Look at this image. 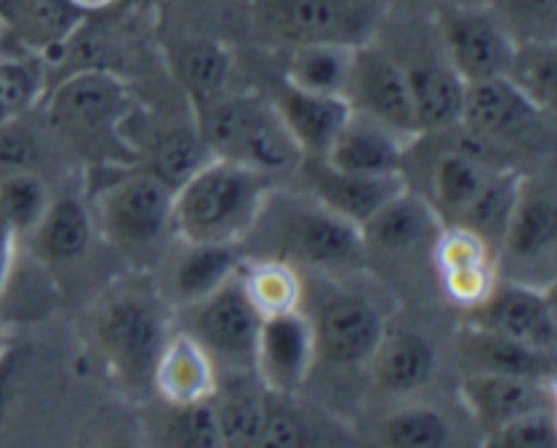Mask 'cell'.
I'll return each mask as SVG.
<instances>
[{
  "label": "cell",
  "mask_w": 557,
  "mask_h": 448,
  "mask_svg": "<svg viewBox=\"0 0 557 448\" xmlns=\"http://www.w3.org/2000/svg\"><path fill=\"white\" fill-rule=\"evenodd\" d=\"M346 101L351 103L354 112L395 130L406 141L419 136L406 69L384 49L357 43L351 76L346 85Z\"/></svg>",
  "instance_id": "obj_5"
},
{
  "label": "cell",
  "mask_w": 557,
  "mask_h": 448,
  "mask_svg": "<svg viewBox=\"0 0 557 448\" xmlns=\"http://www.w3.org/2000/svg\"><path fill=\"white\" fill-rule=\"evenodd\" d=\"M174 190L152 172L125 174L98 196L103 232L125 245H145L172 226Z\"/></svg>",
  "instance_id": "obj_7"
},
{
  "label": "cell",
  "mask_w": 557,
  "mask_h": 448,
  "mask_svg": "<svg viewBox=\"0 0 557 448\" xmlns=\"http://www.w3.org/2000/svg\"><path fill=\"white\" fill-rule=\"evenodd\" d=\"M11 400V364L9 359H0V424H3L5 411H9Z\"/></svg>",
  "instance_id": "obj_45"
},
{
  "label": "cell",
  "mask_w": 557,
  "mask_h": 448,
  "mask_svg": "<svg viewBox=\"0 0 557 448\" xmlns=\"http://www.w3.org/2000/svg\"><path fill=\"white\" fill-rule=\"evenodd\" d=\"M473 324L511 337L536 351L555 353L557 321L555 304L547 291L531 286H493L479 302Z\"/></svg>",
  "instance_id": "obj_12"
},
{
  "label": "cell",
  "mask_w": 557,
  "mask_h": 448,
  "mask_svg": "<svg viewBox=\"0 0 557 448\" xmlns=\"http://www.w3.org/2000/svg\"><path fill=\"white\" fill-rule=\"evenodd\" d=\"M82 16L71 0H0V41L11 38L30 54L49 52L74 36Z\"/></svg>",
  "instance_id": "obj_18"
},
{
  "label": "cell",
  "mask_w": 557,
  "mask_h": 448,
  "mask_svg": "<svg viewBox=\"0 0 557 448\" xmlns=\"http://www.w3.org/2000/svg\"><path fill=\"white\" fill-rule=\"evenodd\" d=\"M408 141L395 130L384 128L375 120L354 112L348 123L337 130L324 158L332 169L357 174H397L403 172Z\"/></svg>",
  "instance_id": "obj_17"
},
{
  "label": "cell",
  "mask_w": 557,
  "mask_h": 448,
  "mask_svg": "<svg viewBox=\"0 0 557 448\" xmlns=\"http://www.w3.org/2000/svg\"><path fill=\"white\" fill-rule=\"evenodd\" d=\"M237 245H188L174 266V291L185 304H194L232 281L239 272Z\"/></svg>",
  "instance_id": "obj_30"
},
{
  "label": "cell",
  "mask_w": 557,
  "mask_h": 448,
  "mask_svg": "<svg viewBox=\"0 0 557 448\" xmlns=\"http://www.w3.org/2000/svg\"><path fill=\"white\" fill-rule=\"evenodd\" d=\"M504 30L522 41H555L557 0H484Z\"/></svg>",
  "instance_id": "obj_37"
},
{
  "label": "cell",
  "mask_w": 557,
  "mask_h": 448,
  "mask_svg": "<svg viewBox=\"0 0 557 448\" xmlns=\"http://www.w3.org/2000/svg\"><path fill=\"white\" fill-rule=\"evenodd\" d=\"M313 324L299 310L267 315L253 348V364L267 389L286 397L308 381L315 362Z\"/></svg>",
  "instance_id": "obj_9"
},
{
  "label": "cell",
  "mask_w": 557,
  "mask_h": 448,
  "mask_svg": "<svg viewBox=\"0 0 557 448\" xmlns=\"http://www.w3.org/2000/svg\"><path fill=\"white\" fill-rule=\"evenodd\" d=\"M207 161H212L210 147L201 139L196 123L185 125V128H172L156 141L150 152V169L147 172L156 174L158 179L169 185L172 190H177L180 185L188 177H194Z\"/></svg>",
  "instance_id": "obj_33"
},
{
  "label": "cell",
  "mask_w": 557,
  "mask_h": 448,
  "mask_svg": "<svg viewBox=\"0 0 557 448\" xmlns=\"http://www.w3.org/2000/svg\"><path fill=\"white\" fill-rule=\"evenodd\" d=\"M435 22L444 58L462 79L479 82L506 74L517 43L487 5L449 3Z\"/></svg>",
  "instance_id": "obj_4"
},
{
  "label": "cell",
  "mask_w": 557,
  "mask_h": 448,
  "mask_svg": "<svg viewBox=\"0 0 557 448\" xmlns=\"http://www.w3.org/2000/svg\"><path fill=\"white\" fill-rule=\"evenodd\" d=\"M359 228H362L364 248L406 253L428 242L435 245V239L444 232V223L435 207L406 188L395 199L386 201L379 212H373Z\"/></svg>",
  "instance_id": "obj_19"
},
{
  "label": "cell",
  "mask_w": 557,
  "mask_h": 448,
  "mask_svg": "<svg viewBox=\"0 0 557 448\" xmlns=\"http://www.w3.org/2000/svg\"><path fill=\"white\" fill-rule=\"evenodd\" d=\"M49 190L36 172L0 177V217L20 234L33 232L49 207Z\"/></svg>",
  "instance_id": "obj_36"
},
{
  "label": "cell",
  "mask_w": 557,
  "mask_h": 448,
  "mask_svg": "<svg viewBox=\"0 0 557 448\" xmlns=\"http://www.w3.org/2000/svg\"><path fill=\"white\" fill-rule=\"evenodd\" d=\"M239 281H243L245 294L256 304L261 319L288 313V310H299V294H302V288H299L297 272L286 261H259V264L248 266V270L239 266Z\"/></svg>",
  "instance_id": "obj_34"
},
{
  "label": "cell",
  "mask_w": 557,
  "mask_h": 448,
  "mask_svg": "<svg viewBox=\"0 0 557 448\" xmlns=\"http://www.w3.org/2000/svg\"><path fill=\"white\" fill-rule=\"evenodd\" d=\"M462 400L484 433H495L522 413L555 408L553 384L500 373H471L460 384Z\"/></svg>",
  "instance_id": "obj_15"
},
{
  "label": "cell",
  "mask_w": 557,
  "mask_h": 448,
  "mask_svg": "<svg viewBox=\"0 0 557 448\" xmlns=\"http://www.w3.org/2000/svg\"><path fill=\"white\" fill-rule=\"evenodd\" d=\"M381 440L392 448H444L451 444V430L433 408H406L386 419Z\"/></svg>",
  "instance_id": "obj_38"
},
{
  "label": "cell",
  "mask_w": 557,
  "mask_h": 448,
  "mask_svg": "<svg viewBox=\"0 0 557 448\" xmlns=\"http://www.w3.org/2000/svg\"><path fill=\"white\" fill-rule=\"evenodd\" d=\"M506 79L528 98L536 109L547 112L555 103L557 82V43L555 41H522L515 47Z\"/></svg>",
  "instance_id": "obj_32"
},
{
  "label": "cell",
  "mask_w": 557,
  "mask_h": 448,
  "mask_svg": "<svg viewBox=\"0 0 557 448\" xmlns=\"http://www.w3.org/2000/svg\"><path fill=\"white\" fill-rule=\"evenodd\" d=\"M33 234H36V248L41 259L52 264H69V261L82 259L90 248L92 217L79 199L60 196V199H49L47 212Z\"/></svg>",
  "instance_id": "obj_27"
},
{
  "label": "cell",
  "mask_w": 557,
  "mask_h": 448,
  "mask_svg": "<svg viewBox=\"0 0 557 448\" xmlns=\"http://www.w3.org/2000/svg\"><path fill=\"white\" fill-rule=\"evenodd\" d=\"M152 378L172 406H188L215 395V368L210 351L185 332L163 340Z\"/></svg>",
  "instance_id": "obj_21"
},
{
  "label": "cell",
  "mask_w": 557,
  "mask_h": 448,
  "mask_svg": "<svg viewBox=\"0 0 557 448\" xmlns=\"http://www.w3.org/2000/svg\"><path fill=\"white\" fill-rule=\"evenodd\" d=\"M71 3H74L76 9H79L82 14H85V11H98V9H107V5L112 3V0H71Z\"/></svg>",
  "instance_id": "obj_46"
},
{
  "label": "cell",
  "mask_w": 557,
  "mask_h": 448,
  "mask_svg": "<svg viewBox=\"0 0 557 448\" xmlns=\"http://www.w3.org/2000/svg\"><path fill=\"white\" fill-rule=\"evenodd\" d=\"M177 413L172 419L169 440L172 446H190V448H218L223 446L221 427H218V413L212 397L188 406H174Z\"/></svg>",
  "instance_id": "obj_40"
},
{
  "label": "cell",
  "mask_w": 557,
  "mask_h": 448,
  "mask_svg": "<svg viewBox=\"0 0 557 448\" xmlns=\"http://www.w3.org/2000/svg\"><path fill=\"white\" fill-rule=\"evenodd\" d=\"M487 440L495 448H555V408H539V411L522 413V416L511 419L509 424L490 433Z\"/></svg>",
  "instance_id": "obj_41"
},
{
  "label": "cell",
  "mask_w": 557,
  "mask_h": 448,
  "mask_svg": "<svg viewBox=\"0 0 557 448\" xmlns=\"http://www.w3.org/2000/svg\"><path fill=\"white\" fill-rule=\"evenodd\" d=\"M305 177H308L310 188H313L315 201L330 207L332 212L343 215L346 221L362 226L373 212L397 194L408 188L403 172L397 174H357V172H341L332 169L324 158L310 155L305 161Z\"/></svg>",
  "instance_id": "obj_13"
},
{
  "label": "cell",
  "mask_w": 557,
  "mask_h": 448,
  "mask_svg": "<svg viewBox=\"0 0 557 448\" xmlns=\"http://www.w3.org/2000/svg\"><path fill=\"white\" fill-rule=\"evenodd\" d=\"M196 128L212 158L243 163L264 174H283L302 166V150L288 134L275 103L253 96H221L194 101Z\"/></svg>",
  "instance_id": "obj_2"
},
{
  "label": "cell",
  "mask_w": 557,
  "mask_h": 448,
  "mask_svg": "<svg viewBox=\"0 0 557 448\" xmlns=\"http://www.w3.org/2000/svg\"><path fill=\"white\" fill-rule=\"evenodd\" d=\"M256 446L270 448H299L308 446V427L302 419L288 408L264 406V419H261L259 440Z\"/></svg>",
  "instance_id": "obj_43"
},
{
  "label": "cell",
  "mask_w": 557,
  "mask_h": 448,
  "mask_svg": "<svg viewBox=\"0 0 557 448\" xmlns=\"http://www.w3.org/2000/svg\"><path fill=\"white\" fill-rule=\"evenodd\" d=\"M557 242V201L553 188L522 179L504 234V248L517 261H542Z\"/></svg>",
  "instance_id": "obj_23"
},
{
  "label": "cell",
  "mask_w": 557,
  "mask_h": 448,
  "mask_svg": "<svg viewBox=\"0 0 557 448\" xmlns=\"http://www.w3.org/2000/svg\"><path fill=\"white\" fill-rule=\"evenodd\" d=\"M539 114L542 109L533 107L506 76L466 82L460 123L476 139H515Z\"/></svg>",
  "instance_id": "obj_16"
},
{
  "label": "cell",
  "mask_w": 557,
  "mask_h": 448,
  "mask_svg": "<svg viewBox=\"0 0 557 448\" xmlns=\"http://www.w3.org/2000/svg\"><path fill=\"white\" fill-rule=\"evenodd\" d=\"M375 384L395 395H408L428 386L435 375V348L413 332L381 337L379 348L370 357Z\"/></svg>",
  "instance_id": "obj_26"
},
{
  "label": "cell",
  "mask_w": 557,
  "mask_h": 448,
  "mask_svg": "<svg viewBox=\"0 0 557 448\" xmlns=\"http://www.w3.org/2000/svg\"><path fill=\"white\" fill-rule=\"evenodd\" d=\"M190 308L194 313V329L196 340L207 348V351L223 353V357L234 359H253L256 337L261 329V313L250 297L245 294L239 272L232 281L223 283L205 299L194 302Z\"/></svg>",
  "instance_id": "obj_11"
},
{
  "label": "cell",
  "mask_w": 557,
  "mask_h": 448,
  "mask_svg": "<svg viewBox=\"0 0 557 448\" xmlns=\"http://www.w3.org/2000/svg\"><path fill=\"white\" fill-rule=\"evenodd\" d=\"M128 109V90L109 71H76L54 87L47 103L52 128L82 147L117 139Z\"/></svg>",
  "instance_id": "obj_3"
},
{
  "label": "cell",
  "mask_w": 557,
  "mask_h": 448,
  "mask_svg": "<svg viewBox=\"0 0 557 448\" xmlns=\"http://www.w3.org/2000/svg\"><path fill=\"white\" fill-rule=\"evenodd\" d=\"M315 332V353L337 368L370 362L386 335V324L373 304L362 299H335L321 310Z\"/></svg>",
  "instance_id": "obj_14"
},
{
  "label": "cell",
  "mask_w": 557,
  "mask_h": 448,
  "mask_svg": "<svg viewBox=\"0 0 557 448\" xmlns=\"http://www.w3.org/2000/svg\"><path fill=\"white\" fill-rule=\"evenodd\" d=\"M38 161H41L38 136L20 117L3 120L0 123V177L36 172Z\"/></svg>",
  "instance_id": "obj_42"
},
{
  "label": "cell",
  "mask_w": 557,
  "mask_h": 448,
  "mask_svg": "<svg viewBox=\"0 0 557 448\" xmlns=\"http://www.w3.org/2000/svg\"><path fill=\"white\" fill-rule=\"evenodd\" d=\"M435 248H438V266L446 291L460 302H482L493 288L487 242H482L468 228L455 226L451 232H441V237L435 239Z\"/></svg>",
  "instance_id": "obj_25"
},
{
  "label": "cell",
  "mask_w": 557,
  "mask_h": 448,
  "mask_svg": "<svg viewBox=\"0 0 557 448\" xmlns=\"http://www.w3.org/2000/svg\"><path fill=\"white\" fill-rule=\"evenodd\" d=\"M98 343L109 362L123 375L152 373L166 340V326L158 304L150 297L125 291L109 299L98 313Z\"/></svg>",
  "instance_id": "obj_6"
},
{
  "label": "cell",
  "mask_w": 557,
  "mask_h": 448,
  "mask_svg": "<svg viewBox=\"0 0 557 448\" xmlns=\"http://www.w3.org/2000/svg\"><path fill=\"white\" fill-rule=\"evenodd\" d=\"M275 109L283 123H286L288 134L297 139L302 155H324L337 130L354 114L346 96L302 90V87H294L288 82L281 96H277Z\"/></svg>",
  "instance_id": "obj_20"
},
{
  "label": "cell",
  "mask_w": 557,
  "mask_h": 448,
  "mask_svg": "<svg viewBox=\"0 0 557 448\" xmlns=\"http://www.w3.org/2000/svg\"><path fill=\"white\" fill-rule=\"evenodd\" d=\"M354 49H357V43L346 41L297 43L292 49V58H288L286 82L294 87H302V90L346 96Z\"/></svg>",
  "instance_id": "obj_28"
},
{
  "label": "cell",
  "mask_w": 557,
  "mask_h": 448,
  "mask_svg": "<svg viewBox=\"0 0 557 448\" xmlns=\"http://www.w3.org/2000/svg\"><path fill=\"white\" fill-rule=\"evenodd\" d=\"M460 353L471 373L520 375V378H536L547 384H553L555 378V353L536 351L476 324L462 332Z\"/></svg>",
  "instance_id": "obj_24"
},
{
  "label": "cell",
  "mask_w": 557,
  "mask_h": 448,
  "mask_svg": "<svg viewBox=\"0 0 557 448\" xmlns=\"http://www.w3.org/2000/svg\"><path fill=\"white\" fill-rule=\"evenodd\" d=\"M14 248H16V232L3 221V217H0V299H3L5 288H9L11 270H14Z\"/></svg>",
  "instance_id": "obj_44"
},
{
  "label": "cell",
  "mask_w": 557,
  "mask_h": 448,
  "mask_svg": "<svg viewBox=\"0 0 557 448\" xmlns=\"http://www.w3.org/2000/svg\"><path fill=\"white\" fill-rule=\"evenodd\" d=\"M261 25L288 43L346 41L364 27L357 0H267L259 9Z\"/></svg>",
  "instance_id": "obj_10"
},
{
  "label": "cell",
  "mask_w": 557,
  "mask_h": 448,
  "mask_svg": "<svg viewBox=\"0 0 557 448\" xmlns=\"http://www.w3.org/2000/svg\"><path fill=\"white\" fill-rule=\"evenodd\" d=\"M212 402H215L223 446H256L267 402L245 386H237L223 397L212 395Z\"/></svg>",
  "instance_id": "obj_39"
},
{
  "label": "cell",
  "mask_w": 557,
  "mask_h": 448,
  "mask_svg": "<svg viewBox=\"0 0 557 448\" xmlns=\"http://www.w3.org/2000/svg\"><path fill=\"white\" fill-rule=\"evenodd\" d=\"M11 114H9V109L3 107V101H0V123H3V120H9Z\"/></svg>",
  "instance_id": "obj_48"
},
{
  "label": "cell",
  "mask_w": 557,
  "mask_h": 448,
  "mask_svg": "<svg viewBox=\"0 0 557 448\" xmlns=\"http://www.w3.org/2000/svg\"><path fill=\"white\" fill-rule=\"evenodd\" d=\"M411 87L413 114H417L419 134L444 130L460 123L466 79L457 74L446 58H422L411 65H403Z\"/></svg>",
  "instance_id": "obj_22"
},
{
  "label": "cell",
  "mask_w": 557,
  "mask_h": 448,
  "mask_svg": "<svg viewBox=\"0 0 557 448\" xmlns=\"http://www.w3.org/2000/svg\"><path fill=\"white\" fill-rule=\"evenodd\" d=\"M270 199V174L212 158L172 199V228L185 245H237L253 232Z\"/></svg>",
  "instance_id": "obj_1"
},
{
  "label": "cell",
  "mask_w": 557,
  "mask_h": 448,
  "mask_svg": "<svg viewBox=\"0 0 557 448\" xmlns=\"http://www.w3.org/2000/svg\"><path fill=\"white\" fill-rule=\"evenodd\" d=\"M487 177L490 169L482 166L476 158L462 155V152L441 158L438 166H435V201H438L441 212L451 221V226L471 207Z\"/></svg>",
  "instance_id": "obj_35"
},
{
  "label": "cell",
  "mask_w": 557,
  "mask_h": 448,
  "mask_svg": "<svg viewBox=\"0 0 557 448\" xmlns=\"http://www.w3.org/2000/svg\"><path fill=\"white\" fill-rule=\"evenodd\" d=\"M5 357V335H3V324H0V359Z\"/></svg>",
  "instance_id": "obj_47"
},
{
  "label": "cell",
  "mask_w": 557,
  "mask_h": 448,
  "mask_svg": "<svg viewBox=\"0 0 557 448\" xmlns=\"http://www.w3.org/2000/svg\"><path fill=\"white\" fill-rule=\"evenodd\" d=\"M520 185L522 177H517L515 172H490L484 188L479 190V196L471 201V207L462 212V217L455 226L468 228V232L476 234L482 242H487V239L504 242V234L506 226H509L511 210H515L517 204Z\"/></svg>",
  "instance_id": "obj_31"
},
{
  "label": "cell",
  "mask_w": 557,
  "mask_h": 448,
  "mask_svg": "<svg viewBox=\"0 0 557 448\" xmlns=\"http://www.w3.org/2000/svg\"><path fill=\"white\" fill-rule=\"evenodd\" d=\"M283 253L310 266H354L364 259L362 228L321 201L297 207L281 223Z\"/></svg>",
  "instance_id": "obj_8"
},
{
  "label": "cell",
  "mask_w": 557,
  "mask_h": 448,
  "mask_svg": "<svg viewBox=\"0 0 557 448\" xmlns=\"http://www.w3.org/2000/svg\"><path fill=\"white\" fill-rule=\"evenodd\" d=\"M169 65H172L174 79L194 101L226 92L232 58L212 38H185V41L174 43L169 52Z\"/></svg>",
  "instance_id": "obj_29"
}]
</instances>
